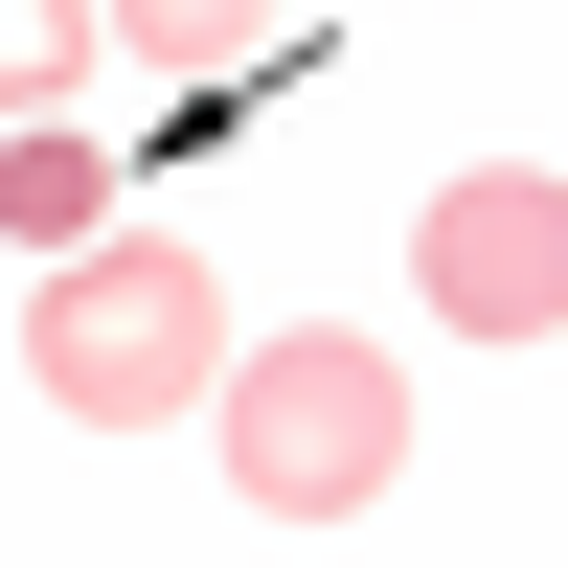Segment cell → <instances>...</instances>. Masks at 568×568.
Instances as JSON below:
<instances>
[{
    "label": "cell",
    "mask_w": 568,
    "mask_h": 568,
    "mask_svg": "<svg viewBox=\"0 0 568 568\" xmlns=\"http://www.w3.org/2000/svg\"><path fill=\"white\" fill-rule=\"evenodd\" d=\"M205 433H227V500H251V524H364V500L409 478V364L364 342V318H296V342H227Z\"/></svg>",
    "instance_id": "6da1fadb"
},
{
    "label": "cell",
    "mask_w": 568,
    "mask_h": 568,
    "mask_svg": "<svg viewBox=\"0 0 568 568\" xmlns=\"http://www.w3.org/2000/svg\"><path fill=\"white\" fill-rule=\"evenodd\" d=\"M23 387H69L91 433H160L182 387H227V296H205V251H160V227H91V251H45Z\"/></svg>",
    "instance_id": "7a4b0ae2"
},
{
    "label": "cell",
    "mask_w": 568,
    "mask_h": 568,
    "mask_svg": "<svg viewBox=\"0 0 568 568\" xmlns=\"http://www.w3.org/2000/svg\"><path fill=\"white\" fill-rule=\"evenodd\" d=\"M409 296H433L455 342H546V318H568V182H546V160L433 182V227H409Z\"/></svg>",
    "instance_id": "3957f363"
},
{
    "label": "cell",
    "mask_w": 568,
    "mask_h": 568,
    "mask_svg": "<svg viewBox=\"0 0 568 568\" xmlns=\"http://www.w3.org/2000/svg\"><path fill=\"white\" fill-rule=\"evenodd\" d=\"M91 205H114V160H91L69 114H23V136H0V251H91Z\"/></svg>",
    "instance_id": "277c9868"
},
{
    "label": "cell",
    "mask_w": 568,
    "mask_h": 568,
    "mask_svg": "<svg viewBox=\"0 0 568 568\" xmlns=\"http://www.w3.org/2000/svg\"><path fill=\"white\" fill-rule=\"evenodd\" d=\"M91 45H114V0H0V136H23V114H69V91H91Z\"/></svg>",
    "instance_id": "5b68a950"
},
{
    "label": "cell",
    "mask_w": 568,
    "mask_h": 568,
    "mask_svg": "<svg viewBox=\"0 0 568 568\" xmlns=\"http://www.w3.org/2000/svg\"><path fill=\"white\" fill-rule=\"evenodd\" d=\"M251 23H273V0H114L136 69H251Z\"/></svg>",
    "instance_id": "8992f818"
}]
</instances>
